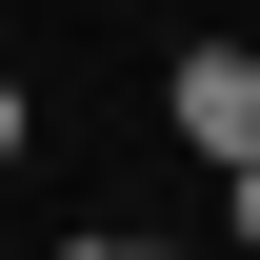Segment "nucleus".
I'll use <instances>...</instances> for the list:
<instances>
[{
    "label": "nucleus",
    "instance_id": "obj_5",
    "mask_svg": "<svg viewBox=\"0 0 260 260\" xmlns=\"http://www.w3.org/2000/svg\"><path fill=\"white\" fill-rule=\"evenodd\" d=\"M60 260H80V240H60Z\"/></svg>",
    "mask_w": 260,
    "mask_h": 260
},
{
    "label": "nucleus",
    "instance_id": "obj_2",
    "mask_svg": "<svg viewBox=\"0 0 260 260\" xmlns=\"http://www.w3.org/2000/svg\"><path fill=\"white\" fill-rule=\"evenodd\" d=\"M220 220H240V240H260V160H220Z\"/></svg>",
    "mask_w": 260,
    "mask_h": 260
},
{
    "label": "nucleus",
    "instance_id": "obj_1",
    "mask_svg": "<svg viewBox=\"0 0 260 260\" xmlns=\"http://www.w3.org/2000/svg\"><path fill=\"white\" fill-rule=\"evenodd\" d=\"M180 140H200V160H260V40H180Z\"/></svg>",
    "mask_w": 260,
    "mask_h": 260
},
{
    "label": "nucleus",
    "instance_id": "obj_3",
    "mask_svg": "<svg viewBox=\"0 0 260 260\" xmlns=\"http://www.w3.org/2000/svg\"><path fill=\"white\" fill-rule=\"evenodd\" d=\"M80 260H180V240H80Z\"/></svg>",
    "mask_w": 260,
    "mask_h": 260
},
{
    "label": "nucleus",
    "instance_id": "obj_4",
    "mask_svg": "<svg viewBox=\"0 0 260 260\" xmlns=\"http://www.w3.org/2000/svg\"><path fill=\"white\" fill-rule=\"evenodd\" d=\"M0 160H20V80H0Z\"/></svg>",
    "mask_w": 260,
    "mask_h": 260
}]
</instances>
